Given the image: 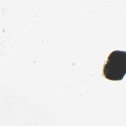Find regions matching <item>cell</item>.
Wrapping results in <instances>:
<instances>
[{
  "mask_svg": "<svg viewBox=\"0 0 126 126\" xmlns=\"http://www.w3.org/2000/svg\"><path fill=\"white\" fill-rule=\"evenodd\" d=\"M102 71L103 76L108 80H122L126 73V52L116 50L111 53Z\"/></svg>",
  "mask_w": 126,
  "mask_h": 126,
  "instance_id": "6da1fadb",
  "label": "cell"
}]
</instances>
